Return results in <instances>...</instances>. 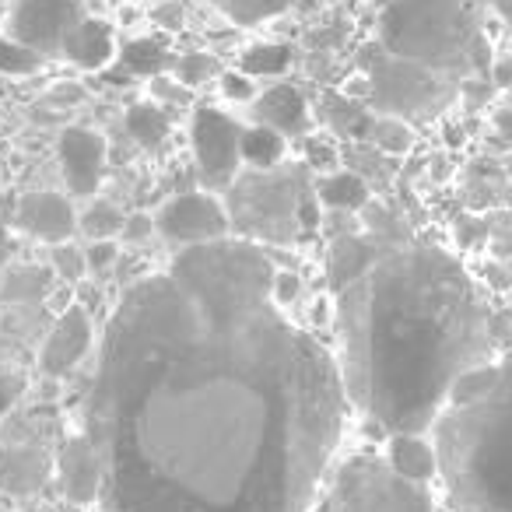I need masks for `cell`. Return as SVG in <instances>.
Wrapping results in <instances>:
<instances>
[{"label":"cell","instance_id":"obj_27","mask_svg":"<svg viewBox=\"0 0 512 512\" xmlns=\"http://www.w3.org/2000/svg\"><path fill=\"white\" fill-rule=\"evenodd\" d=\"M46 60L39 53H32L29 46H22L15 36H4L0 32V74H11V78H29L43 67Z\"/></svg>","mask_w":512,"mask_h":512},{"label":"cell","instance_id":"obj_21","mask_svg":"<svg viewBox=\"0 0 512 512\" xmlns=\"http://www.w3.org/2000/svg\"><path fill=\"white\" fill-rule=\"evenodd\" d=\"M221 18H228L239 29H253V25H264L271 18L285 15L295 0H207Z\"/></svg>","mask_w":512,"mask_h":512},{"label":"cell","instance_id":"obj_3","mask_svg":"<svg viewBox=\"0 0 512 512\" xmlns=\"http://www.w3.org/2000/svg\"><path fill=\"white\" fill-rule=\"evenodd\" d=\"M453 512H512V355L463 372L432 421Z\"/></svg>","mask_w":512,"mask_h":512},{"label":"cell","instance_id":"obj_23","mask_svg":"<svg viewBox=\"0 0 512 512\" xmlns=\"http://www.w3.org/2000/svg\"><path fill=\"white\" fill-rule=\"evenodd\" d=\"M285 134H278L274 127H256L242 130V162H249L253 169H274L285 158Z\"/></svg>","mask_w":512,"mask_h":512},{"label":"cell","instance_id":"obj_30","mask_svg":"<svg viewBox=\"0 0 512 512\" xmlns=\"http://www.w3.org/2000/svg\"><path fill=\"white\" fill-rule=\"evenodd\" d=\"M151 22L158 25V29H183L186 22V8H183V0H158L155 8H151Z\"/></svg>","mask_w":512,"mask_h":512},{"label":"cell","instance_id":"obj_17","mask_svg":"<svg viewBox=\"0 0 512 512\" xmlns=\"http://www.w3.org/2000/svg\"><path fill=\"white\" fill-rule=\"evenodd\" d=\"M50 477V460L39 449H0V491L32 495Z\"/></svg>","mask_w":512,"mask_h":512},{"label":"cell","instance_id":"obj_41","mask_svg":"<svg viewBox=\"0 0 512 512\" xmlns=\"http://www.w3.org/2000/svg\"><path fill=\"white\" fill-rule=\"evenodd\" d=\"M509 281H512V260H509Z\"/></svg>","mask_w":512,"mask_h":512},{"label":"cell","instance_id":"obj_14","mask_svg":"<svg viewBox=\"0 0 512 512\" xmlns=\"http://www.w3.org/2000/svg\"><path fill=\"white\" fill-rule=\"evenodd\" d=\"M253 113L256 123L274 127L285 137H299L309 130V106L299 88L292 85H271L267 92H260L253 99Z\"/></svg>","mask_w":512,"mask_h":512},{"label":"cell","instance_id":"obj_19","mask_svg":"<svg viewBox=\"0 0 512 512\" xmlns=\"http://www.w3.org/2000/svg\"><path fill=\"white\" fill-rule=\"evenodd\" d=\"M127 134L134 137L141 148L158 151L172 134V120L162 106L155 102H137V106L127 109Z\"/></svg>","mask_w":512,"mask_h":512},{"label":"cell","instance_id":"obj_7","mask_svg":"<svg viewBox=\"0 0 512 512\" xmlns=\"http://www.w3.org/2000/svg\"><path fill=\"white\" fill-rule=\"evenodd\" d=\"M85 22L78 0H15L8 15V36L39 53L43 60L67 57V43Z\"/></svg>","mask_w":512,"mask_h":512},{"label":"cell","instance_id":"obj_12","mask_svg":"<svg viewBox=\"0 0 512 512\" xmlns=\"http://www.w3.org/2000/svg\"><path fill=\"white\" fill-rule=\"evenodd\" d=\"M92 320L81 306H71L57 323L53 330L46 334L43 348H39V369L46 376H67L81 358L88 355L92 348Z\"/></svg>","mask_w":512,"mask_h":512},{"label":"cell","instance_id":"obj_31","mask_svg":"<svg viewBox=\"0 0 512 512\" xmlns=\"http://www.w3.org/2000/svg\"><path fill=\"white\" fill-rule=\"evenodd\" d=\"M25 393V376L22 372H0V421L8 418V411L18 404V397Z\"/></svg>","mask_w":512,"mask_h":512},{"label":"cell","instance_id":"obj_2","mask_svg":"<svg viewBox=\"0 0 512 512\" xmlns=\"http://www.w3.org/2000/svg\"><path fill=\"white\" fill-rule=\"evenodd\" d=\"M348 400L383 432H428L463 372L491 362L495 316L432 242L344 235L327 256Z\"/></svg>","mask_w":512,"mask_h":512},{"label":"cell","instance_id":"obj_13","mask_svg":"<svg viewBox=\"0 0 512 512\" xmlns=\"http://www.w3.org/2000/svg\"><path fill=\"white\" fill-rule=\"evenodd\" d=\"M60 488L71 502L88 505L102 495V467H99V453L88 442V435H74L64 442L60 449Z\"/></svg>","mask_w":512,"mask_h":512},{"label":"cell","instance_id":"obj_10","mask_svg":"<svg viewBox=\"0 0 512 512\" xmlns=\"http://www.w3.org/2000/svg\"><path fill=\"white\" fill-rule=\"evenodd\" d=\"M60 169L74 197H92L106 176V137L88 127H67L60 134Z\"/></svg>","mask_w":512,"mask_h":512},{"label":"cell","instance_id":"obj_6","mask_svg":"<svg viewBox=\"0 0 512 512\" xmlns=\"http://www.w3.org/2000/svg\"><path fill=\"white\" fill-rule=\"evenodd\" d=\"M456 81L428 71L411 60L390 57L379 46V57L369 64V102L379 116H397L407 123H421L439 116L453 99Z\"/></svg>","mask_w":512,"mask_h":512},{"label":"cell","instance_id":"obj_34","mask_svg":"<svg viewBox=\"0 0 512 512\" xmlns=\"http://www.w3.org/2000/svg\"><path fill=\"white\" fill-rule=\"evenodd\" d=\"M151 88H155V95L158 99H169V102H186V92H193V88H186V85H179L176 78H162V74H158V78H151Z\"/></svg>","mask_w":512,"mask_h":512},{"label":"cell","instance_id":"obj_37","mask_svg":"<svg viewBox=\"0 0 512 512\" xmlns=\"http://www.w3.org/2000/svg\"><path fill=\"white\" fill-rule=\"evenodd\" d=\"M495 130L512 144V106H505V109H498V113H495Z\"/></svg>","mask_w":512,"mask_h":512},{"label":"cell","instance_id":"obj_20","mask_svg":"<svg viewBox=\"0 0 512 512\" xmlns=\"http://www.w3.org/2000/svg\"><path fill=\"white\" fill-rule=\"evenodd\" d=\"M295 64V50L288 43H253L239 53V71L249 78H278Z\"/></svg>","mask_w":512,"mask_h":512},{"label":"cell","instance_id":"obj_25","mask_svg":"<svg viewBox=\"0 0 512 512\" xmlns=\"http://www.w3.org/2000/svg\"><path fill=\"white\" fill-rule=\"evenodd\" d=\"M123 225H127V214H123L120 207L106 204V200H95V204L81 214V228H85V235L92 242L116 239V235H123Z\"/></svg>","mask_w":512,"mask_h":512},{"label":"cell","instance_id":"obj_39","mask_svg":"<svg viewBox=\"0 0 512 512\" xmlns=\"http://www.w3.org/2000/svg\"><path fill=\"white\" fill-rule=\"evenodd\" d=\"M488 4L505 18V22H512V0H488Z\"/></svg>","mask_w":512,"mask_h":512},{"label":"cell","instance_id":"obj_33","mask_svg":"<svg viewBox=\"0 0 512 512\" xmlns=\"http://www.w3.org/2000/svg\"><path fill=\"white\" fill-rule=\"evenodd\" d=\"M295 295H299V278L288 271H274V299L288 306V302H295Z\"/></svg>","mask_w":512,"mask_h":512},{"label":"cell","instance_id":"obj_24","mask_svg":"<svg viewBox=\"0 0 512 512\" xmlns=\"http://www.w3.org/2000/svg\"><path fill=\"white\" fill-rule=\"evenodd\" d=\"M172 78L186 88H200V85H207V81L221 78V64L211 53L193 50V53H183L179 60H172Z\"/></svg>","mask_w":512,"mask_h":512},{"label":"cell","instance_id":"obj_35","mask_svg":"<svg viewBox=\"0 0 512 512\" xmlns=\"http://www.w3.org/2000/svg\"><path fill=\"white\" fill-rule=\"evenodd\" d=\"M151 228H155V218H148V214H137V218H127V225H123V239L130 242H141L151 235Z\"/></svg>","mask_w":512,"mask_h":512},{"label":"cell","instance_id":"obj_15","mask_svg":"<svg viewBox=\"0 0 512 512\" xmlns=\"http://www.w3.org/2000/svg\"><path fill=\"white\" fill-rule=\"evenodd\" d=\"M386 463H390L400 477H407V481H414V484H428L432 477H439V456H435V442L425 439L421 432L390 435Z\"/></svg>","mask_w":512,"mask_h":512},{"label":"cell","instance_id":"obj_22","mask_svg":"<svg viewBox=\"0 0 512 512\" xmlns=\"http://www.w3.org/2000/svg\"><path fill=\"white\" fill-rule=\"evenodd\" d=\"M323 207H337V211H362L369 204V186L355 172H330L316 190Z\"/></svg>","mask_w":512,"mask_h":512},{"label":"cell","instance_id":"obj_40","mask_svg":"<svg viewBox=\"0 0 512 512\" xmlns=\"http://www.w3.org/2000/svg\"><path fill=\"white\" fill-rule=\"evenodd\" d=\"M123 4H141V0H123Z\"/></svg>","mask_w":512,"mask_h":512},{"label":"cell","instance_id":"obj_26","mask_svg":"<svg viewBox=\"0 0 512 512\" xmlns=\"http://www.w3.org/2000/svg\"><path fill=\"white\" fill-rule=\"evenodd\" d=\"M369 137L379 151H386V155H404V151H411V144H414L411 123L397 120V116H376Z\"/></svg>","mask_w":512,"mask_h":512},{"label":"cell","instance_id":"obj_4","mask_svg":"<svg viewBox=\"0 0 512 512\" xmlns=\"http://www.w3.org/2000/svg\"><path fill=\"white\" fill-rule=\"evenodd\" d=\"M379 46L449 81L488 67V39L470 0H386L379 11Z\"/></svg>","mask_w":512,"mask_h":512},{"label":"cell","instance_id":"obj_32","mask_svg":"<svg viewBox=\"0 0 512 512\" xmlns=\"http://www.w3.org/2000/svg\"><path fill=\"white\" fill-rule=\"evenodd\" d=\"M85 260H88V271H106L113 267L116 260V239H99L85 249Z\"/></svg>","mask_w":512,"mask_h":512},{"label":"cell","instance_id":"obj_28","mask_svg":"<svg viewBox=\"0 0 512 512\" xmlns=\"http://www.w3.org/2000/svg\"><path fill=\"white\" fill-rule=\"evenodd\" d=\"M53 271L64 281H78L88 271L85 253L78 246H71V242H60V246H53Z\"/></svg>","mask_w":512,"mask_h":512},{"label":"cell","instance_id":"obj_11","mask_svg":"<svg viewBox=\"0 0 512 512\" xmlns=\"http://www.w3.org/2000/svg\"><path fill=\"white\" fill-rule=\"evenodd\" d=\"M15 228L39 242H71V235L78 232V211L64 193H25L15 207Z\"/></svg>","mask_w":512,"mask_h":512},{"label":"cell","instance_id":"obj_29","mask_svg":"<svg viewBox=\"0 0 512 512\" xmlns=\"http://www.w3.org/2000/svg\"><path fill=\"white\" fill-rule=\"evenodd\" d=\"M221 95H225L228 102H249V99H256V85H253V78L242 71H221Z\"/></svg>","mask_w":512,"mask_h":512},{"label":"cell","instance_id":"obj_16","mask_svg":"<svg viewBox=\"0 0 512 512\" xmlns=\"http://www.w3.org/2000/svg\"><path fill=\"white\" fill-rule=\"evenodd\" d=\"M120 57V46H116V32L102 18H85L74 32V39L67 43V60L81 71H102L113 60Z\"/></svg>","mask_w":512,"mask_h":512},{"label":"cell","instance_id":"obj_18","mask_svg":"<svg viewBox=\"0 0 512 512\" xmlns=\"http://www.w3.org/2000/svg\"><path fill=\"white\" fill-rule=\"evenodd\" d=\"M120 67L130 78H158L165 67H172V53L165 39L155 36H137L120 46Z\"/></svg>","mask_w":512,"mask_h":512},{"label":"cell","instance_id":"obj_9","mask_svg":"<svg viewBox=\"0 0 512 512\" xmlns=\"http://www.w3.org/2000/svg\"><path fill=\"white\" fill-rule=\"evenodd\" d=\"M155 228L176 246H204V242L228 239L232 232V218L221 207V200L214 193L190 190L172 197L162 211L155 214Z\"/></svg>","mask_w":512,"mask_h":512},{"label":"cell","instance_id":"obj_38","mask_svg":"<svg viewBox=\"0 0 512 512\" xmlns=\"http://www.w3.org/2000/svg\"><path fill=\"white\" fill-rule=\"evenodd\" d=\"M8 253H11L8 228H4V221H0V278H4V264H8Z\"/></svg>","mask_w":512,"mask_h":512},{"label":"cell","instance_id":"obj_36","mask_svg":"<svg viewBox=\"0 0 512 512\" xmlns=\"http://www.w3.org/2000/svg\"><path fill=\"white\" fill-rule=\"evenodd\" d=\"M491 81L498 88H512V53H502V57L491 60Z\"/></svg>","mask_w":512,"mask_h":512},{"label":"cell","instance_id":"obj_5","mask_svg":"<svg viewBox=\"0 0 512 512\" xmlns=\"http://www.w3.org/2000/svg\"><path fill=\"white\" fill-rule=\"evenodd\" d=\"M320 512H439L425 484L400 477L379 456H351L334 470Z\"/></svg>","mask_w":512,"mask_h":512},{"label":"cell","instance_id":"obj_8","mask_svg":"<svg viewBox=\"0 0 512 512\" xmlns=\"http://www.w3.org/2000/svg\"><path fill=\"white\" fill-rule=\"evenodd\" d=\"M197 172L211 190L228 186L242 162V127L214 106H200L190 123Z\"/></svg>","mask_w":512,"mask_h":512},{"label":"cell","instance_id":"obj_1","mask_svg":"<svg viewBox=\"0 0 512 512\" xmlns=\"http://www.w3.org/2000/svg\"><path fill=\"white\" fill-rule=\"evenodd\" d=\"M249 239L186 246L120 295L85 400L106 512H306L344 432L341 365Z\"/></svg>","mask_w":512,"mask_h":512}]
</instances>
